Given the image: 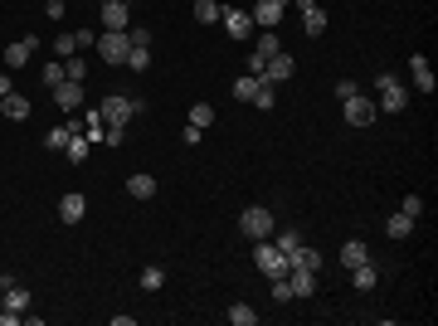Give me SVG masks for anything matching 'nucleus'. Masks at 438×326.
Listing matches in <instances>:
<instances>
[{"label":"nucleus","instance_id":"nucleus-1","mask_svg":"<svg viewBox=\"0 0 438 326\" xmlns=\"http://www.w3.org/2000/svg\"><path fill=\"white\" fill-rule=\"evenodd\" d=\"M98 112H103V122H108V127H127L132 117L146 112V103H141V98H127V93H108V98L98 103Z\"/></svg>","mask_w":438,"mask_h":326},{"label":"nucleus","instance_id":"nucleus-2","mask_svg":"<svg viewBox=\"0 0 438 326\" xmlns=\"http://www.w3.org/2000/svg\"><path fill=\"white\" fill-rule=\"evenodd\" d=\"M375 93H380V98H375L380 112H404L409 108V88L394 78V73H380V78H375Z\"/></svg>","mask_w":438,"mask_h":326},{"label":"nucleus","instance_id":"nucleus-3","mask_svg":"<svg viewBox=\"0 0 438 326\" xmlns=\"http://www.w3.org/2000/svg\"><path fill=\"white\" fill-rule=\"evenodd\" d=\"M98 54H103V63H108V68H122V63H127V54H132L127 29H103V34H98Z\"/></svg>","mask_w":438,"mask_h":326},{"label":"nucleus","instance_id":"nucleus-4","mask_svg":"<svg viewBox=\"0 0 438 326\" xmlns=\"http://www.w3.org/2000/svg\"><path fill=\"white\" fill-rule=\"evenodd\" d=\"M253 263H258V272H268V277H287V253L277 244H268V239L253 244Z\"/></svg>","mask_w":438,"mask_h":326},{"label":"nucleus","instance_id":"nucleus-5","mask_svg":"<svg viewBox=\"0 0 438 326\" xmlns=\"http://www.w3.org/2000/svg\"><path fill=\"white\" fill-rule=\"evenodd\" d=\"M239 234H248L253 244H258V239H268V234H273V210H263V205H248L244 215H239Z\"/></svg>","mask_w":438,"mask_h":326},{"label":"nucleus","instance_id":"nucleus-6","mask_svg":"<svg viewBox=\"0 0 438 326\" xmlns=\"http://www.w3.org/2000/svg\"><path fill=\"white\" fill-rule=\"evenodd\" d=\"M292 73H297V58L287 54V49H277V54L268 58V63H263V73H258V83H263V88H277V83H287Z\"/></svg>","mask_w":438,"mask_h":326},{"label":"nucleus","instance_id":"nucleus-7","mask_svg":"<svg viewBox=\"0 0 438 326\" xmlns=\"http://www.w3.org/2000/svg\"><path fill=\"white\" fill-rule=\"evenodd\" d=\"M0 307L5 312H29V287L15 272H0Z\"/></svg>","mask_w":438,"mask_h":326},{"label":"nucleus","instance_id":"nucleus-8","mask_svg":"<svg viewBox=\"0 0 438 326\" xmlns=\"http://www.w3.org/2000/svg\"><path fill=\"white\" fill-rule=\"evenodd\" d=\"M219 25L229 29V39H253V15H248V10L224 5V10H219Z\"/></svg>","mask_w":438,"mask_h":326},{"label":"nucleus","instance_id":"nucleus-9","mask_svg":"<svg viewBox=\"0 0 438 326\" xmlns=\"http://www.w3.org/2000/svg\"><path fill=\"white\" fill-rule=\"evenodd\" d=\"M380 117V108H375V98H365V93H356V98H346V122L351 127H370Z\"/></svg>","mask_w":438,"mask_h":326},{"label":"nucleus","instance_id":"nucleus-10","mask_svg":"<svg viewBox=\"0 0 438 326\" xmlns=\"http://www.w3.org/2000/svg\"><path fill=\"white\" fill-rule=\"evenodd\" d=\"M54 108L63 112V117H68V112H78L83 108V83H73V78H63L54 88Z\"/></svg>","mask_w":438,"mask_h":326},{"label":"nucleus","instance_id":"nucleus-11","mask_svg":"<svg viewBox=\"0 0 438 326\" xmlns=\"http://www.w3.org/2000/svg\"><path fill=\"white\" fill-rule=\"evenodd\" d=\"M34 49H39V39H34V34H25V39H15V44L5 49V68H10V73H20V68L29 63V54H34Z\"/></svg>","mask_w":438,"mask_h":326},{"label":"nucleus","instance_id":"nucleus-12","mask_svg":"<svg viewBox=\"0 0 438 326\" xmlns=\"http://www.w3.org/2000/svg\"><path fill=\"white\" fill-rule=\"evenodd\" d=\"M103 29H132V5L127 0H103Z\"/></svg>","mask_w":438,"mask_h":326},{"label":"nucleus","instance_id":"nucleus-13","mask_svg":"<svg viewBox=\"0 0 438 326\" xmlns=\"http://www.w3.org/2000/svg\"><path fill=\"white\" fill-rule=\"evenodd\" d=\"M409 83L419 88V93H434L438 78H434V68H429V58L424 54H409Z\"/></svg>","mask_w":438,"mask_h":326},{"label":"nucleus","instance_id":"nucleus-14","mask_svg":"<svg viewBox=\"0 0 438 326\" xmlns=\"http://www.w3.org/2000/svg\"><path fill=\"white\" fill-rule=\"evenodd\" d=\"M248 15H253V29H277L282 25V5H273V0H258Z\"/></svg>","mask_w":438,"mask_h":326},{"label":"nucleus","instance_id":"nucleus-15","mask_svg":"<svg viewBox=\"0 0 438 326\" xmlns=\"http://www.w3.org/2000/svg\"><path fill=\"white\" fill-rule=\"evenodd\" d=\"M29 112H34V103L20 98V93H5V98H0V117H10V122H29Z\"/></svg>","mask_w":438,"mask_h":326},{"label":"nucleus","instance_id":"nucleus-16","mask_svg":"<svg viewBox=\"0 0 438 326\" xmlns=\"http://www.w3.org/2000/svg\"><path fill=\"white\" fill-rule=\"evenodd\" d=\"M287 268H307V272H322V253L317 248H307V244H297L292 253H287Z\"/></svg>","mask_w":438,"mask_h":326},{"label":"nucleus","instance_id":"nucleus-17","mask_svg":"<svg viewBox=\"0 0 438 326\" xmlns=\"http://www.w3.org/2000/svg\"><path fill=\"white\" fill-rule=\"evenodd\" d=\"M287 287H292V297H312V292H317V272L287 268Z\"/></svg>","mask_w":438,"mask_h":326},{"label":"nucleus","instance_id":"nucleus-18","mask_svg":"<svg viewBox=\"0 0 438 326\" xmlns=\"http://www.w3.org/2000/svg\"><path fill=\"white\" fill-rule=\"evenodd\" d=\"M83 215H88V200H83L78 190H73V195H63V200H58V219H63V224H78Z\"/></svg>","mask_w":438,"mask_h":326},{"label":"nucleus","instance_id":"nucleus-19","mask_svg":"<svg viewBox=\"0 0 438 326\" xmlns=\"http://www.w3.org/2000/svg\"><path fill=\"white\" fill-rule=\"evenodd\" d=\"M127 195H132V200H151V195H156V175H146V170L127 175Z\"/></svg>","mask_w":438,"mask_h":326},{"label":"nucleus","instance_id":"nucleus-20","mask_svg":"<svg viewBox=\"0 0 438 326\" xmlns=\"http://www.w3.org/2000/svg\"><path fill=\"white\" fill-rule=\"evenodd\" d=\"M327 10L322 5H312V10H302V29H307V39H317V34H327Z\"/></svg>","mask_w":438,"mask_h":326},{"label":"nucleus","instance_id":"nucleus-21","mask_svg":"<svg viewBox=\"0 0 438 326\" xmlns=\"http://www.w3.org/2000/svg\"><path fill=\"white\" fill-rule=\"evenodd\" d=\"M414 224H419V219H409L404 210H394V215L384 219V234H389V239H409V234H414Z\"/></svg>","mask_w":438,"mask_h":326},{"label":"nucleus","instance_id":"nucleus-22","mask_svg":"<svg viewBox=\"0 0 438 326\" xmlns=\"http://www.w3.org/2000/svg\"><path fill=\"white\" fill-rule=\"evenodd\" d=\"M360 263H370V248L360 244V239H351V244L341 248V268L351 272V268H360Z\"/></svg>","mask_w":438,"mask_h":326},{"label":"nucleus","instance_id":"nucleus-23","mask_svg":"<svg viewBox=\"0 0 438 326\" xmlns=\"http://www.w3.org/2000/svg\"><path fill=\"white\" fill-rule=\"evenodd\" d=\"M78 132V117H68V122H58L54 132H49V141H44V146H49V151H63V146H68V136Z\"/></svg>","mask_w":438,"mask_h":326},{"label":"nucleus","instance_id":"nucleus-24","mask_svg":"<svg viewBox=\"0 0 438 326\" xmlns=\"http://www.w3.org/2000/svg\"><path fill=\"white\" fill-rule=\"evenodd\" d=\"M351 282H356V292H370V287L380 282V268H375V263H360V268H351Z\"/></svg>","mask_w":438,"mask_h":326},{"label":"nucleus","instance_id":"nucleus-25","mask_svg":"<svg viewBox=\"0 0 438 326\" xmlns=\"http://www.w3.org/2000/svg\"><path fill=\"white\" fill-rule=\"evenodd\" d=\"M277 49H282V39H277V29H263V34H253V54L273 58Z\"/></svg>","mask_w":438,"mask_h":326},{"label":"nucleus","instance_id":"nucleus-26","mask_svg":"<svg viewBox=\"0 0 438 326\" xmlns=\"http://www.w3.org/2000/svg\"><path fill=\"white\" fill-rule=\"evenodd\" d=\"M122 68L146 73V68H151V44H132V54H127V63H122Z\"/></svg>","mask_w":438,"mask_h":326},{"label":"nucleus","instance_id":"nucleus-27","mask_svg":"<svg viewBox=\"0 0 438 326\" xmlns=\"http://www.w3.org/2000/svg\"><path fill=\"white\" fill-rule=\"evenodd\" d=\"M219 0H195V25H219Z\"/></svg>","mask_w":438,"mask_h":326},{"label":"nucleus","instance_id":"nucleus-28","mask_svg":"<svg viewBox=\"0 0 438 326\" xmlns=\"http://www.w3.org/2000/svg\"><path fill=\"white\" fill-rule=\"evenodd\" d=\"M88 146H93V141H88L83 132H73V136H68V146H63V156L78 165V161H88Z\"/></svg>","mask_w":438,"mask_h":326},{"label":"nucleus","instance_id":"nucleus-29","mask_svg":"<svg viewBox=\"0 0 438 326\" xmlns=\"http://www.w3.org/2000/svg\"><path fill=\"white\" fill-rule=\"evenodd\" d=\"M224 317H229V322H234V326H258V312H253L248 302H234V307H229Z\"/></svg>","mask_w":438,"mask_h":326},{"label":"nucleus","instance_id":"nucleus-30","mask_svg":"<svg viewBox=\"0 0 438 326\" xmlns=\"http://www.w3.org/2000/svg\"><path fill=\"white\" fill-rule=\"evenodd\" d=\"M137 282L146 287V292H161V287H165V268H156V263H151V268H141Z\"/></svg>","mask_w":438,"mask_h":326},{"label":"nucleus","instance_id":"nucleus-31","mask_svg":"<svg viewBox=\"0 0 438 326\" xmlns=\"http://www.w3.org/2000/svg\"><path fill=\"white\" fill-rule=\"evenodd\" d=\"M258 88H263V83L253 78V73H248V78H234V98H239V103H253V93H258Z\"/></svg>","mask_w":438,"mask_h":326},{"label":"nucleus","instance_id":"nucleus-32","mask_svg":"<svg viewBox=\"0 0 438 326\" xmlns=\"http://www.w3.org/2000/svg\"><path fill=\"white\" fill-rule=\"evenodd\" d=\"M210 122H215V108H210V103H195V108H190V127H200V132H205Z\"/></svg>","mask_w":438,"mask_h":326},{"label":"nucleus","instance_id":"nucleus-33","mask_svg":"<svg viewBox=\"0 0 438 326\" xmlns=\"http://www.w3.org/2000/svg\"><path fill=\"white\" fill-rule=\"evenodd\" d=\"M63 78H73V83H83V78H88V63H83V54L63 58Z\"/></svg>","mask_w":438,"mask_h":326},{"label":"nucleus","instance_id":"nucleus-34","mask_svg":"<svg viewBox=\"0 0 438 326\" xmlns=\"http://www.w3.org/2000/svg\"><path fill=\"white\" fill-rule=\"evenodd\" d=\"M39 78L49 83V88H58V83H63V58H49V63H44V73H39Z\"/></svg>","mask_w":438,"mask_h":326},{"label":"nucleus","instance_id":"nucleus-35","mask_svg":"<svg viewBox=\"0 0 438 326\" xmlns=\"http://www.w3.org/2000/svg\"><path fill=\"white\" fill-rule=\"evenodd\" d=\"M73 54H78L73 34H58V39H54V58H73Z\"/></svg>","mask_w":438,"mask_h":326},{"label":"nucleus","instance_id":"nucleus-36","mask_svg":"<svg viewBox=\"0 0 438 326\" xmlns=\"http://www.w3.org/2000/svg\"><path fill=\"white\" fill-rule=\"evenodd\" d=\"M273 244L282 248V253H292V248L302 244V234H297V229H282V234H273Z\"/></svg>","mask_w":438,"mask_h":326},{"label":"nucleus","instance_id":"nucleus-37","mask_svg":"<svg viewBox=\"0 0 438 326\" xmlns=\"http://www.w3.org/2000/svg\"><path fill=\"white\" fill-rule=\"evenodd\" d=\"M399 210H404L409 219H419V215H424V195H404V200H399Z\"/></svg>","mask_w":438,"mask_h":326},{"label":"nucleus","instance_id":"nucleus-38","mask_svg":"<svg viewBox=\"0 0 438 326\" xmlns=\"http://www.w3.org/2000/svg\"><path fill=\"white\" fill-rule=\"evenodd\" d=\"M273 282V302H292V287H287V277H268Z\"/></svg>","mask_w":438,"mask_h":326},{"label":"nucleus","instance_id":"nucleus-39","mask_svg":"<svg viewBox=\"0 0 438 326\" xmlns=\"http://www.w3.org/2000/svg\"><path fill=\"white\" fill-rule=\"evenodd\" d=\"M356 93H360V83H351V78L336 83V98H341V103H346V98H356Z\"/></svg>","mask_w":438,"mask_h":326},{"label":"nucleus","instance_id":"nucleus-40","mask_svg":"<svg viewBox=\"0 0 438 326\" xmlns=\"http://www.w3.org/2000/svg\"><path fill=\"white\" fill-rule=\"evenodd\" d=\"M73 44H78V54H83L88 44H98V34H93V29H73Z\"/></svg>","mask_w":438,"mask_h":326},{"label":"nucleus","instance_id":"nucleus-41","mask_svg":"<svg viewBox=\"0 0 438 326\" xmlns=\"http://www.w3.org/2000/svg\"><path fill=\"white\" fill-rule=\"evenodd\" d=\"M253 108H263V112L273 108V88H258V93H253Z\"/></svg>","mask_w":438,"mask_h":326},{"label":"nucleus","instance_id":"nucleus-42","mask_svg":"<svg viewBox=\"0 0 438 326\" xmlns=\"http://www.w3.org/2000/svg\"><path fill=\"white\" fill-rule=\"evenodd\" d=\"M103 141H108V146H122V141H127V127H108Z\"/></svg>","mask_w":438,"mask_h":326},{"label":"nucleus","instance_id":"nucleus-43","mask_svg":"<svg viewBox=\"0 0 438 326\" xmlns=\"http://www.w3.org/2000/svg\"><path fill=\"white\" fill-rule=\"evenodd\" d=\"M127 39H132V44H151V29H141V25H132V29H127Z\"/></svg>","mask_w":438,"mask_h":326},{"label":"nucleus","instance_id":"nucleus-44","mask_svg":"<svg viewBox=\"0 0 438 326\" xmlns=\"http://www.w3.org/2000/svg\"><path fill=\"white\" fill-rule=\"evenodd\" d=\"M5 93H15V78H10V73H0V98H5Z\"/></svg>","mask_w":438,"mask_h":326},{"label":"nucleus","instance_id":"nucleus-45","mask_svg":"<svg viewBox=\"0 0 438 326\" xmlns=\"http://www.w3.org/2000/svg\"><path fill=\"white\" fill-rule=\"evenodd\" d=\"M292 5H297V10H312V5H317V0H292Z\"/></svg>","mask_w":438,"mask_h":326},{"label":"nucleus","instance_id":"nucleus-46","mask_svg":"<svg viewBox=\"0 0 438 326\" xmlns=\"http://www.w3.org/2000/svg\"><path fill=\"white\" fill-rule=\"evenodd\" d=\"M273 5H282V10H287V5H292V0H273Z\"/></svg>","mask_w":438,"mask_h":326},{"label":"nucleus","instance_id":"nucleus-47","mask_svg":"<svg viewBox=\"0 0 438 326\" xmlns=\"http://www.w3.org/2000/svg\"><path fill=\"white\" fill-rule=\"evenodd\" d=\"M44 5H49V0H44Z\"/></svg>","mask_w":438,"mask_h":326}]
</instances>
